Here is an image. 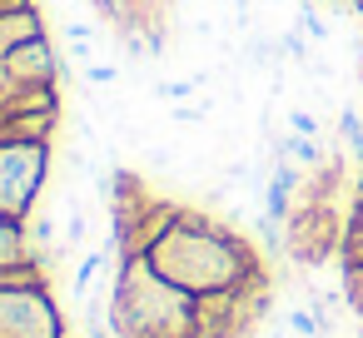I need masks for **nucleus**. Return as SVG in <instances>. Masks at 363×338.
Here are the masks:
<instances>
[{"mask_svg": "<svg viewBox=\"0 0 363 338\" xmlns=\"http://www.w3.org/2000/svg\"><path fill=\"white\" fill-rule=\"evenodd\" d=\"M145 259L194 298H209V293H224V288H239V283L259 278L254 249L234 229H224V224H214L209 214H194V209H179V219L145 249Z\"/></svg>", "mask_w": 363, "mask_h": 338, "instance_id": "obj_1", "label": "nucleus"}, {"mask_svg": "<svg viewBox=\"0 0 363 338\" xmlns=\"http://www.w3.org/2000/svg\"><path fill=\"white\" fill-rule=\"evenodd\" d=\"M110 323L120 338H194L199 333V298L169 283L145 254L120 259L110 288Z\"/></svg>", "mask_w": 363, "mask_h": 338, "instance_id": "obj_2", "label": "nucleus"}, {"mask_svg": "<svg viewBox=\"0 0 363 338\" xmlns=\"http://www.w3.org/2000/svg\"><path fill=\"white\" fill-rule=\"evenodd\" d=\"M50 174V145L0 140V219H30Z\"/></svg>", "mask_w": 363, "mask_h": 338, "instance_id": "obj_3", "label": "nucleus"}, {"mask_svg": "<svg viewBox=\"0 0 363 338\" xmlns=\"http://www.w3.org/2000/svg\"><path fill=\"white\" fill-rule=\"evenodd\" d=\"M0 338H65L50 288H0Z\"/></svg>", "mask_w": 363, "mask_h": 338, "instance_id": "obj_4", "label": "nucleus"}, {"mask_svg": "<svg viewBox=\"0 0 363 338\" xmlns=\"http://www.w3.org/2000/svg\"><path fill=\"white\" fill-rule=\"evenodd\" d=\"M6 75L16 80V90H50L55 85V45H50V35H35V40H26L21 50H11L6 60Z\"/></svg>", "mask_w": 363, "mask_h": 338, "instance_id": "obj_5", "label": "nucleus"}, {"mask_svg": "<svg viewBox=\"0 0 363 338\" xmlns=\"http://www.w3.org/2000/svg\"><path fill=\"white\" fill-rule=\"evenodd\" d=\"M35 35H45L35 6H26V11H0V60H6L11 50H21L26 40H35Z\"/></svg>", "mask_w": 363, "mask_h": 338, "instance_id": "obj_6", "label": "nucleus"}, {"mask_svg": "<svg viewBox=\"0 0 363 338\" xmlns=\"http://www.w3.org/2000/svg\"><path fill=\"white\" fill-rule=\"evenodd\" d=\"M30 259V239H26V219H0V269Z\"/></svg>", "mask_w": 363, "mask_h": 338, "instance_id": "obj_7", "label": "nucleus"}, {"mask_svg": "<svg viewBox=\"0 0 363 338\" xmlns=\"http://www.w3.org/2000/svg\"><path fill=\"white\" fill-rule=\"evenodd\" d=\"M343 264H363V194L353 199L348 219H343V249H338Z\"/></svg>", "mask_w": 363, "mask_h": 338, "instance_id": "obj_8", "label": "nucleus"}, {"mask_svg": "<svg viewBox=\"0 0 363 338\" xmlns=\"http://www.w3.org/2000/svg\"><path fill=\"white\" fill-rule=\"evenodd\" d=\"M85 85H95V90H120V85H125V70H120L115 60H90V65H85Z\"/></svg>", "mask_w": 363, "mask_h": 338, "instance_id": "obj_9", "label": "nucleus"}, {"mask_svg": "<svg viewBox=\"0 0 363 338\" xmlns=\"http://www.w3.org/2000/svg\"><path fill=\"white\" fill-rule=\"evenodd\" d=\"M343 298L353 313H363V264H343Z\"/></svg>", "mask_w": 363, "mask_h": 338, "instance_id": "obj_10", "label": "nucleus"}, {"mask_svg": "<svg viewBox=\"0 0 363 338\" xmlns=\"http://www.w3.org/2000/svg\"><path fill=\"white\" fill-rule=\"evenodd\" d=\"M289 130H294V135L318 140V115H313V110H303V105H294V110H289Z\"/></svg>", "mask_w": 363, "mask_h": 338, "instance_id": "obj_11", "label": "nucleus"}, {"mask_svg": "<svg viewBox=\"0 0 363 338\" xmlns=\"http://www.w3.org/2000/svg\"><path fill=\"white\" fill-rule=\"evenodd\" d=\"M21 90H16V80L6 75V65H0V125H6V115H11V100H16Z\"/></svg>", "mask_w": 363, "mask_h": 338, "instance_id": "obj_12", "label": "nucleus"}, {"mask_svg": "<svg viewBox=\"0 0 363 338\" xmlns=\"http://www.w3.org/2000/svg\"><path fill=\"white\" fill-rule=\"evenodd\" d=\"M353 6H358V16H363V0H353Z\"/></svg>", "mask_w": 363, "mask_h": 338, "instance_id": "obj_13", "label": "nucleus"}, {"mask_svg": "<svg viewBox=\"0 0 363 338\" xmlns=\"http://www.w3.org/2000/svg\"><path fill=\"white\" fill-rule=\"evenodd\" d=\"M313 6H328V0H313Z\"/></svg>", "mask_w": 363, "mask_h": 338, "instance_id": "obj_14", "label": "nucleus"}, {"mask_svg": "<svg viewBox=\"0 0 363 338\" xmlns=\"http://www.w3.org/2000/svg\"><path fill=\"white\" fill-rule=\"evenodd\" d=\"M358 194H363V179H358Z\"/></svg>", "mask_w": 363, "mask_h": 338, "instance_id": "obj_15", "label": "nucleus"}]
</instances>
